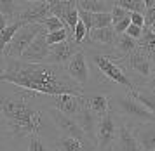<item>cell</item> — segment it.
Wrapping results in <instances>:
<instances>
[{
  "label": "cell",
  "mask_w": 155,
  "mask_h": 151,
  "mask_svg": "<svg viewBox=\"0 0 155 151\" xmlns=\"http://www.w3.org/2000/svg\"><path fill=\"white\" fill-rule=\"evenodd\" d=\"M147 89H150V90H155V69H152V75L148 76Z\"/></svg>",
  "instance_id": "obj_38"
},
{
  "label": "cell",
  "mask_w": 155,
  "mask_h": 151,
  "mask_svg": "<svg viewBox=\"0 0 155 151\" xmlns=\"http://www.w3.org/2000/svg\"><path fill=\"white\" fill-rule=\"evenodd\" d=\"M133 132L143 151L155 149V122H143L133 124Z\"/></svg>",
  "instance_id": "obj_15"
},
{
  "label": "cell",
  "mask_w": 155,
  "mask_h": 151,
  "mask_svg": "<svg viewBox=\"0 0 155 151\" xmlns=\"http://www.w3.org/2000/svg\"><path fill=\"white\" fill-rule=\"evenodd\" d=\"M58 149L59 151H94L87 144H84L82 141H78L75 137H68V136H63V137L58 139Z\"/></svg>",
  "instance_id": "obj_23"
},
{
  "label": "cell",
  "mask_w": 155,
  "mask_h": 151,
  "mask_svg": "<svg viewBox=\"0 0 155 151\" xmlns=\"http://www.w3.org/2000/svg\"><path fill=\"white\" fill-rule=\"evenodd\" d=\"M51 16H52L51 5L45 0V2H40V4H31V5L23 7L16 19H19L25 24H42V21H45Z\"/></svg>",
  "instance_id": "obj_9"
},
{
  "label": "cell",
  "mask_w": 155,
  "mask_h": 151,
  "mask_svg": "<svg viewBox=\"0 0 155 151\" xmlns=\"http://www.w3.org/2000/svg\"><path fill=\"white\" fill-rule=\"evenodd\" d=\"M143 30H145V28H141V26H134V24H131V26L127 28L126 33L129 35V37H133L134 40H140L141 37H143Z\"/></svg>",
  "instance_id": "obj_36"
},
{
  "label": "cell",
  "mask_w": 155,
  "mask_h": 151,
  "mask_svg": "<svg viewBox=\"0 0 155 151\" xmlns=\"http://www.w3.org/2000/svg\"><path fill=\"white\" fill-rule=\"evenodd\" d=\"M117 5L124 7L129 12H140V14H147V5L143 0H120Z\"/></svg>",
  "instance_id": "obj_28"
},
{
  "label": "cell",
  "mask_w": 155,
  "mask_h": 151,
  "mask_svg": "<svg viewBox=\"0 0 155 151\" xmlns=\"http://www.w3.org/2000/svg\"><path fill=\"white\" fill-rule=\"evenodd\" d=\"M19 12H21V7L16 4V0H0V16L7 18L9 21H14Z\"/></svg>",
  "instance_id": "obj_25"
},
{
  "label": "cell",
  "mask_w": 155,
  "mask_h": 151,
  "mask_svg": "<svg viewBox=\"0 0 155 151\" xmlns=\"http://www.w3.org/2000/svg\"><path fill=\"white\" fill-rule=\"evenodd\" d=\"M143 2H145V5H147V11L152 9V7H155V0H143Z\"/></svg>",
  "instance_id": "obj_39"
},
{
  "label": "cell",
  "mask_w": 155,
  "mask_h": 151,
  "mask_svg": "<svg viewBox=\"0 0 155 151\" xmlns=\"http://www.w3.org/2000/svg\"><path fill=\"white\" fill-rule=\"evenodd\" d=\"M131 96L136 99V101H140L148 111H152L155 115V90H150V89H136L134 90H127Z\"/></svg>",
  "instance_id": "obj_20"
},
{
  "label": "cell",
  "mask_w": 155,
  "mask_h": 151,
  "mask_svg": "<svg viewBox=\"0 0 155 151\" xmlns=\"http://www.w3.org/2000/svg\"><path fill=\"white\" fill-rule=\"evenodd\" d=\"M113 24L112 12H98L92 14V30H99V28H108Z\"/></svg>",
  "instance_id": "obj_27"
},
{
  "label": "cell",
  "mask_w": 155,
  "mask_h": 151,
  "mask_svg": "<svg viewBox=\"0 0 155 151\" xmlns=\"http://www.w3.org/2000/svg\"><path fill=\"white\" fill-rule=\"evenodd\" d=\"M21 2H25V4H40V2H45V0H21Z\"/></svg>",
  "instance_id": "obj_40"
},
{
  "label": "cell",
  "mask_w": 155,
  "mask_h": 151,
  "mask_svg": "<svg viewBox=\"0 0 155 151\" xmlns=\"http://www.w3.org/2000/svg\"><path fill=\"white\" fill-rule=\"evenodd\" d=\"M54 151H59V149H58V148H56V149H54Z\"/></svg>",
  "instance_id": "obj_43"
},
{
  "label": "cell",
  "mask_w": 155,
  "mask_h": 151,
  "mask_svg": "<svg viewBox=\"0 0 155 151\" xmlns=\"http://www.w3.org/2000/svg\"><path fill=\"white\" fill-rule=\"evenodd\" d=\"M110 2H112V4H113V5H117V4H119V2H120V0H110Z\"/></svg>",
  "instance_id": "obj_41"
},
{
  "label": "cell",
  "mask_w": 155,
  "mask_h": 151,
  "mask_svg": "<svg viewBox=\"0 0 155 151\" xmlns=\"http://www.w3.org/2000/svg\"><path fill=\"white\" fill-rule=\"evenodd\" d=\"M42 30H44L42 24H25L16 33L12 42L2 50V57H7V59H21V56L25 54V50L33 43V40L38 37V33Z\"/></svg>",
  "instance_id": "obj_4"
},
{
  "label": "cell",
  "mask_w": 155,
  "mask_h": 151,
  "mask_svg": "<svg viewBox=\"0 0 155 151\" xmlns=\"http://www.w3.org/2000/svg\"><path fill=\"white\" fill-rule=\"evenodd\" d=\"M99 2H103V0H99Z\"/></svg>",
  "instance_id": "obj_44"
},
{
  "label": "cell",
  "mask_w": 155,
  "mask_h": 151,
  "mask_svg": "<svg viewBox=\"0 0 155 151\" xmlns=\"http://www.w3.org/2000/svg\"><path fill=\"white\" fill-rule=\"evenodd\" d=\"M37 92L19 89L18 92H2V134L5 139L35 136L42 129V111L33 104Z\"/></svg>",
  "instance_id": "obj_2"
},
{
  "label": "cell",
  "mask_w": 155,
  "mask_h": 151,
  "mask_svg": "<svg viewBox=\"0 0 155 151\" xmlns=\"http://www.w3.org/2000/svg\"><path fill=\"white\" fill-rule=\"evenodd\" d=\"M113 110H117L120 117L129 120V124H143V122H155V115L148 111L140 101H136L129 92L119 94L113 97Z\"/></svg>",
  "instance_id": "obj_3"
},
{
  "label": "cell",
  "mask_w": 155,
  "mask_h": 151,
  "mask_svg": "<svg viewBox=\"0 0 155 151\" xmlns=\"http://www.w3.org/2000/svg\"><path fill=\"white\" fill-rule=\"evenodd\" d=\"M68 35H71L70 31H68V28L58 30V31H51V33H47V42H49V45L52 47V45H58V43H61V42L68 40V38H70ZM71 37H73V35H71Z\"/></svg>",
  "instance_id": "obj_29"
},
{
  "label": "cell",
  "mask_w": 155,
  "mask_h": 151,
  "mask_svg": "<svg viewBox=\"0 0 155 151\" xmlns=\"http://www.w3.org/2000/svg\"><path fill=\"white\" fill-rule=\"evenodd\" d=\"M131 23H133L134 26H141V28H145V14L131 12Z\"/></svg>",
  "instance_id": "obj_37"
},
{
  "label": "cell",
  "mask_w": 155,
  "mask_h": 151,
  "mask_svg": "<svg viewBox=\"0 0 155 151\" xmlns=\"http://www.w3.org/2000/svg\"><path fill=\"white\" fill-rule=\"evenodd\" d=\"M140 47L138 40H134L133 37H129L127 33L119 35L117 43H115V50H117V59H127L133 54L136 49Z\"/></svg>",
  "instance_id": "obj_19"
},
{
  "label": "cell",
  "mask_w": 155,
  "mask_h": 151,
  "mask_svg": "<svg viewBox=\"0 0 155 151\" xmlns=\"http://www.w3.org/2000/svg\"><path fill=\"white\" fill-rule=\"evenodd\" d=\"M127 66L133 69L134 73L141 78H148L152 75V61H150V54L145 52L141 47H138L133 54L126 59Z\"/></svg>",
  "instance_id": "obj_13"
},
{
  "label": "cell",
  "mask_w": 155,
  "mask_h": 151,
  "mask_svg": "<svg viewBox=\"0 0 155 151\" xmlns=\"http://www.w3.org/2000/svg\"><path fill=\"white\" fill-rule=\"evenodd\" d=\"M78 16H80V21H82L85 26H87L89 33H91L92 28H94V26H92V12H87V11H84V9H80V7H78Z\"/></svg>",
  "instance_id": "obj_34"
},
{
  "label": "cell",
  "mask_w": 155,
  "mask_h": 151,
  "mask_svg": "<svg viewBox=\"0 0 155 151\" xmlns=\"http://www.w3.org/2000/svg\"><path fill=\"white\" fill-rule=\"evenodd\" d=\"M150 30H153V31H155V23L152 24V26H150Z\"/></svg>",
  "instance_id": "obj_42"
},
{
  "label": "cell",
  "mask_w": 155,
  "mask_h": 151,
  "mask_svg": "<svg viewBox=\"0 0 155 151\" xmlns=\"http://www.w3.org/2000/svg\"><path fill=\"white\" fill-rule=\"evenodd\" d=\"M84 99H85V104L99 118L106 117L112 111V108H110V97L106 96V94H101V92L99 94H91V96H84Z\"/></svg>",
  "instance_id": "obj_18"
},
{
  "label": "cell",
  "mask_w": 155,
  "mask_h": 151,
  "mask_svg": "<svg viewBox=\"0 0 155 151\" xmlns=\"http://www.w3.org/2000/svg\"><path fill=\"white\" fill-rule=\"evenodd\" d=\"M75 120H77L78 125L85 130V134L89 136V139L96 144V132H98V124H99V117L98 115H96V113L85 104L84 108H82V111L77 115Z\"/></svg>",
  "instance_id": "obj_16"
},
{
  "label": "cell",
  "mask_w": 155,
  "mask_h": 151,
  "mask_svg": "<svg viewBox=\"0 0 155 151\" xmlns=\"http://www.w3.org/2000/svg\"><path fill=\"white\" fill-rule=\"evenodd\" d=\"M42 26L44 30L47 31V33H51V31H58V30H63L64 26V23L59 18H56V16H51V18H47L45 21H42Z\"/></svg>",
  "instance_id": "obj_30"
},
{
  "label": "cell",
  "mask_w": 155,
  "mask_h": 151,
  "mask_svg": "<svg viewBox=\"0 0 155 151\" xmlns=\"http://www.w3.org/2000/svg\"><path fill=\"white\" fill-rule=\"evenodd\" d=\"M28 151H51V149L45 146V143L42 139L38 137V134H35V136H30Z\"/></svg>",
  "instance_id": "obj_32"
},
{
  "label": "cell",
  "mask_w": 155,
  "mask_h": 151,
  "mask_svg": "<svg viewBox=\"0 0 155 151\" xmlns=\"http://www.w3.org/2000/svg\"><path fill=\"white\" fill-rule=\"evenodd\" d=\"M2 83L18 85L42 96H85L84 87L77 83L66 68L52 63H26L23 59H7L2 57Z\"/></svg>",
  "instance_id": "obj_1"
},
{
  "label": "cell",
  "mask_w": 155,
  "mask_h": 151,
  "mask_svg": "<svg viewBox=\"0 0 155 151\" xmlns=\"http://www.w3.org/2000/svg\"><path fill=\"white\" fill-rule=\"evenodd\" d=\"M113 151H143L133 132V124L124 122L119 125V137H117Z\"/></svg>",
  "instance_id": "obj_14"
},
{
  "label": "cell",
  "mask_w": 155,
  "mask_h": 151,
  "mask_svg": "<svg viewBox=\"0 0 155 151\" xmlns=\"http://www.w3.org/2000/svg\"><path fill=\"white\" fill-rule=\"evenodd\" d=\"M131 24H133V23H131V16H129V18H126V19H122L120 23H117V24H115L113 28H115L117 35H122V33H126L127 28L131 26Z\"/></svg>",
  "instance_id": "obj_35"
},
{
  "label": "cell",
  "mask_w": 155,
  "mask_h": 151,
  "mask_svg": "<svg viewBox=\"0 0 155 151\" xmlns=\"http://www.w3.org/2000/svg\"><path fill=\"white\" fill-rule=\"evenodd\" d=\"M49 56H51V45L47 42V31L42 30L38 33V37L33 40V43L25 50L21 59L26 63H47Z\"/></svg>",
  "instance_id": "obj_8"
},
{
  "label": "cell",
  "mask_w": 155,
  "mask_h": 151,
  "mask_svg": "<svg viewBox=\"0 0 155 151\" xmlns=\"http://www.w3.org/2000/svg\"><path fill=\"white\" fill-rule=\"evenodd\" d=\"M77 5L80 9H84L87 12L98 14V12H112V7L106 4L105 0L99 2V0H77Z\"/></svg>",
  "instance_id": "obj_24"
},
{
  "label": "cell",
  "mask_w": 155,
  "mask_h": 151,
  "mask_svg": "<svg viewBox=\"0 0 155 151\" xmlns=\"http://www.w3.org/2000/svg\"><path fill=\"white\" fill-rule=\"evenodd\" d=\"M140 43V47L148 52L150 56H153L155 57V31L153 30H150V28H145L143 30V37H141V40L138 42Z\"/></svg>",
  "instance_id": "obj_26"
},
{
  "label": "cell",
  "mask_w": 155,
  "mask_h": 151,
  "mask_svg": "<svg viewBox=\"0 0 155 151\" xmlns=\"http://www.w3.org/2000/svg\"><path fill=\"white\" fill-rule=\"evenodd\" d=\"M23 26H25V23H21L19 19H14L7 28L0 30V50H4V49L12 42V38L16 37V33H18Z\"/></svg>",
  "instance_id": "obj_21"
},
{
  "label": "cell",
  "mask_w": 155,
  "mask_h": 151,
  "mask_svg": "<svg viewBox=\"0 0 155 151\" xmlns=\"http://www.w3.org/2000/svg\"><path fill=\"white\" fill-rule=\"evenodd\" d=\"M117 137H119L117 117L110 111L106 117L99 118L98 132H96V148L99 151H112L115 148Z\"/></svg>",
  "instance_id": "obj_7"
},
{
  "label": "cell",
  "mask_w": 155,
  "mask_h": 151,
  "mask_svg": "<svg viewBox=\"0 0 155 151\" xmlns=\"http://www.w3.org/2000/svg\"><path fill=\"white\" fill-rule=\"evenodd\" d=\"M89 38L94 45H105V47H115L117 43V38L119 35L115 31L113 26H108V28H99V30H92Z\"/></svg>",
  "instance_id": "obj_17"
},
{
  "label": "cell",
  "mask_w": 155,
  "mask_h": 151,
  "mask_svg": "<svg viewBox=\"0 0 155 151\" xmlns=\"http://www.w3.org/2000/svg\"><path fill=\"white\" fill-rule=\"evenodd\" d=\"M131 14H129V11H126L124 7L120 5H113L112 7V18H113V23L117 24V23H120L122 19H126V18H129Z\"/></svg>",
  "instance_id": "obj_33"
},
{
  "label": "cell",
  "mask_w": 155,
  "mask_h": 151,
  "mask_svg": "<svg viewBox=\"0 0 155 151\" xmlns=\"http://www.w3.org/2000/svg\"><path fill=\"white\" fill-rule=\"evenodd\" d=\"M64 68L68 71V75H70L77 83H80L82 87L89 82V64H87V59H85V54H84L82 49L73 56V59H71Z\"/></svg>",
  "instance_id": "obj_12"
},
{
  "label": "cell",
  "mask_w": 155,
  "mask_h": 151,
  "mask_svg": "<svg viewBox=\"0 0 155 151\" xmlns=\"http://www.w3.org/2000/svg\"><path fill=\"white\" fill-rule=\"evenodd\" d=\"M49 117L52 118V122L56 124V127L59 129V130L63 132V136H68V137H75L78 139V141H82L84 144H87L91 149H94L96 148V144L92 143L91 139H89V136L85 134V130L78 125V122L75 120V118L68 117V115H64V113H61V111L58 110V108H49Z\"/></svg>",
  "instance_id": "obj_6"
},
{
  "label": "cell",
  "mask_w": 155,
  "mask_h": 151,
  "mask_svg": "<svg viewBox=\"0 0 155 151\" xmlns=\"http://www.w3.org/2000/svg\"><path fill=\"white\" fill-rule=\"evenodd\" d=\"M51 5V12L52 16H56L59 19L64 23V18H66V14L70 11L71 7L77 5V0H47Z\"/></svg>",
  "instance_id": "obj_22"
},
{
  "label": "cell",
  "mask_w": 155,
  "mask_h": 151,
  "mask_svg": "<svg viewBox=\"0 0 155 151\" xmlns=\"http://www.w3.org/2000/svg\"><path fill=\"white\" fill-rule=\"evenodd\" d=\"M52 106L58 110L68 115L71 118H77V115L82 111V108L85 106L84 96H73V94H63V96H54L51 97Z\"/></svg>",
  "instance_id": "obj_10"
},
{
  "label": "cell",
  "mask_w": 155,
  "mask_h": 151,
  "mask_svg": "<svg viewBox=\"0 0 155 151\" xmlns=\"http://www.w3.org/2000/svg\"><path fill=\"white\" fill-rule=\"evenodd\" d=\"M89 30H87V26H85L82 21H78V24L75 26V31H73V38H75V42H77L78 45L82 43V42L85 40V37L89 38Z\"/></svg>",
  "instance_id": "obj_31"
},
{
  "label": "cell",
  "mask_w": 155,
  "mask_h": 151,
  "mask_svg": "<svg viewBox=\"0 0 155 151\" xmlns=\"http://www.w3.org/2000/svg\"><path fill=\"white\" fill-rule=\"evenodd\" d=\"M153 151H155V149H153Z\"/></svg>",
  "instance_id": "obj_45"
},
{
  "label": "cell",
  "mask_w": 155,
  "mask_h": 151,
  "mask_svg": "<svg viewBox=\"0 0 155 151\" xmlns=\"http://www.w3.org/2000/svg\"><path fill=\"white\" fill-rule=\"evenodd\" d=\"M78 50V43L73 38H68V40L61 42L58 45H52L51 47V56L47 63H52V64H68V63L73 59V56L77 54Z\"/></svg>",
  "instance_id": "obj_11"
},
{
  "label": "cell",
  "mask_w": 155,
  "mask_h": 151,
  "mask_svg": "<svg viewBox=\"0 0 155 151\" xmlns=\"http://www.w3.org/2000/svg\"><path fill=\"white\" fill-rule=\"evenodd\" d=\"M92 63L96 64V68H98L99 73H103V75H105L108 80H112L113 83H119L122 87H126V90L136 89V85L133 83V80L124 73L122 66H120L117 61H113L112 57H108V56H105V54H94L92 56Z\"/></svg>",
  "instance_id": "obj_5"
}]
</instances>
